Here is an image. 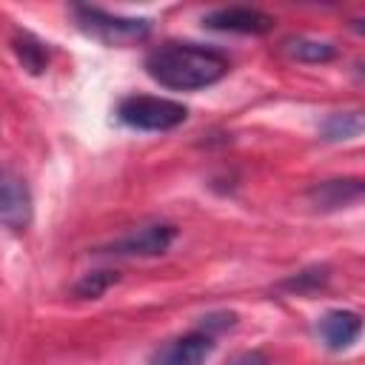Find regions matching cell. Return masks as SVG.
I'll return each mask as SVG.
<instances>
[{"label": "cell", "mask_w": 365, "mask_h": 365, "mask_svg": "<svg viewBox=\"0 0 365 365\" xmlns=\"http://www.w3.org/2000/svg\"><path fill=\"white\" fill-rule=\"evenodd\" d=\"M231 63L222 51L200 43H163L145 54V71L171 91H197L220 83Z\"/></svg>", "instance_id": "cell-1"}, {"label": "cell", "mask_w": 365, "mask_h": 365, "mask_svg": "<svg viewBox=\"0 0 365 365\" xmlns=\"http://www.w3.org/2000/svg\"><path fill=\"white\" fill-rule=\"evenodd\" d=\"M71 14L86 34H91L106 46H134L151 34V20L145 17L111 14L97 6H71Z\"/></svg>", "instance_id": "cell-2"}, {"label": "cell", "mask_w": 365, "mask_h": 365, "mask_svg": "<svg viewBox=\"0 0 365 365\" xmlns=\"http://www.w3.org/2000/svg\"><path fill=\"white\" fill-rule=\"evenodd\" d=\"M120 123L137 131H171L188 120V108L168 97H151V94H131L120 100L117 106Z\"/></svg>", "instance_id": "cell-3"}, {"label": "cell", "mask_w": 365, "mask_h": 365, "mask_svg": "<svg viewBox=\"0 0 365 365\" xmlns=\"http://www.w3.org/2000/svg\"><path fill=\"white\" fill-rule=\"evenodd\" d=\"M177 240V225L174 222H145L140 228L125 231L123 237L106 242L97 248V254H108V257H128V259H143V257H160L171 248V242Z\"/></svg>", "instance_id": "cell-4"}, {"label": "cell", "mask_w": 365, "mask_h": 365, "mask_svg": "<svg viewBox=\"0 0 365 365\" xmlns=\"http://www.w3.org/2000/svg\"><path fill=\"white\" fill-rule=\"evenodd\" d=\"M274 17L262 9L251 6H222L208 14H202V26L214 31H228V34H268L274 29Z\"/></svg>", "instance_id": "cell-5"}, {"label": "cell", "mask_w": 365, "mask_h": 365, "mask_svg": "<svg viewBox=\"0 0 365 365\" xmlns=\"http://www.w3.org/2000/svg\"><path fill=\"white\" fill-rule=\"evenodd\" d=\"M34 200L23 177L9 168H0V225L11 231H23L31 222Z\"/></svg>", "instance_id": "cell-6"}, {"label": "cell", "mask_w": 365, "mask_h": 365, "mask_svg": "<svg viewBox=\"0 0 365 365\" xmlns=\"http://www.w3.org/2000/svg\"><path fill=\"white\" fill-rule=\"evenodd\" d=\"M214 336L205 331H188L165 345H160L151 354V365H205L208 356L214 354Z\"/></svg>", "instance_id": "cell-7"}, {"label": "cell", "mask_w": 365, "mask_h": 365, "mask_svg": "<svg viewBox=\"0 0 365 365\" xmlns=\"http://www.w3.org/2000/svg\"><path fill=\"white\" fill-rule=\"evenodd\" d=\"M365 194V185L359 177H336V180H322L317 185L308 188V202L314 211H339V208H348L354 202H359Z\"/></svg>", "instance_id": "cell-8"}, {"label": "cell", "mask_w": 365, "mask_h": 365, "mask_svg": "<svg viewBox=\"0 0 365 365\" xmlns=\"http://www.w3.org/2000/svg\"><path fill=\"white\" fill-rule=\"evenodd\" d=\"M317 334L328 351H345L351 348L362 334V317L351 308H334L325 311L317 322Z\"/></svg>", "instance_id": "cell-9"}, {"label": "cell", "mask_w": 365, "mask_h": 365, "mask_svg": "<svg viewBox=\"0 0 365 365\" xmlns=\"http://www.w3.org/2000/svg\"><path fill=\"white\" fill-rule=\"evenodd\" d=\"M282 51H285L291 60L308 63V66L331 63V60H336V54H339V48H336L331 40H317V37H305V34L285 37V40H282Z\"/></svg>", "instance_id": "cell-10"}, {"label": "cell", "mask_w": 365, "mask_h": 365, "mask_svg": "<svg viewBox=\"0 0 365 365\" xmlns=\"http://www.w3.org/2000/svg\"><path fill=\"white\" fill-rule=\"evenodd\" d=\"M362 131V114L359 111H334L322 120L319 134L328 143H342V140H354Z\"/></svg>", "instance_id": "cell-11"}, {"label": "cell", "mask_w": 365, "mask_h": 365, "mask_svg": "<svg viewBox=\"0 0 365 365\" xmlns=\"http://www.w3.org/2000/svg\"><path fill=\"white\" fill-rule=\"evenodd\" d=\"M120 282V274L111 271V268H100V271H88L83 274L74 285H71V294L77 299H100L111 285Z\"/></svg>", "instance_id": "cell-12"}, {"label": "cell", "mask_w": 365, "mask_h": 365, "mask_svg": "<svg viewBox=\"0 0 365 365\" xmlns=\"http://www.w3.org/2000/svg\"><path fill=\"white\" fill-rule=\"evenodd\" d=\"M14 51H17V57H20V63H23L26 71H31V74L46 71V66H48V48L37 37L17 34L14 37Z\"/></svg>", "instance_id": "cell-13"}, {"label": "cell", "mask_w": 365, "mask_h": 365, "mask_svg": "<svg viewBox=\"0 0 365 365\" xmlns=\"http://www.w3.org/2000/svg\"><path fill=\"white\" fill-rule=\"evenodd\" d=\"M328 277H331V274H328L325 265H311V268H305V271H299V274L282 279L279 288L294 291V294H314V291H319V288L328 282Z\"/></svg>", "instance_id": "cell-14"}, {"label": "cell", "mask_w": 365, "mask_h": 365, "mask_svg": "<svg viewBox=\"0 0 365 365\" xmlns=\"http://www.w3.org/2000/svg\"><path fill=\"white\" fill-rule=\"evenodd\" d=\"M234 325H237V314H234V311H214V314H205V317H202L200 331L217 336V334H222V331H228V328H234Z\"/></svg>", "instance_id": "cell-15"}, {"label": "cell", "mask_w": 365, "mask_h": 365, "mask_svg": "<svg viewBox=\"0 0 365 365\" xmlns=\"http://www.w3.org/2000/svg\"><path fill=\"white\" fill-rule=\"evenodd\" d=\"M234 365H268V359L262 354H242L234 359Z\"/></svg>", "instance_id": "cell-16"}]
</instances>
